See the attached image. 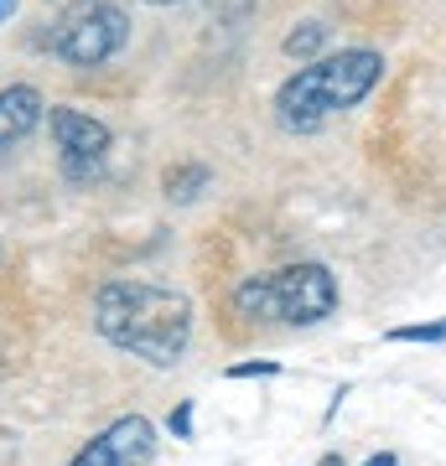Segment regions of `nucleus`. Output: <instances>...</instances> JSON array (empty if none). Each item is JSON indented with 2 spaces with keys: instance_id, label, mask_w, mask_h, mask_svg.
Listing matches in <instances>:
<instances>
[{
  "instance_id": "obj_4",
  "label": "nucleus",
  "mask_w": 446,
  "mask_h": 466,
  "mask_svg": "<svg viewBox=\"0 0 446 466\" xmlns=\"http://www.w3.org/2000/svg\"><path fill=\"white\" fill-rule=\"evenodd\" d=\"M125 36H130L125 11L104 5V0H88V5H78V11L57 26L52 52H57L63 63H73V67H99L104 57H115V52L125 47Z\"/></svg>"
},
{
  "instance_id": "obj_12",
  "label": "nucleus",
  "mask_w": 446,
  "mask_h": 466,
  "mask_svg": "<svg viewBox=\"0 0 446 466\" xmlns=\"http://www.w3.org/2000/svg\"><path fill=\"white\" fill-rule=\"evenodd\" d=\"M254 373H275V363H239L233 368V379H254Z\"/></svg>"
},
{
  "instance_id": "obj_8",
  "label": "nucleus",
  "mask_w": 446,
  "mask_h": 466,
  "mask_svg": "<svg viewBox=\"0 0 446 466\" xmlns=\"http://www.w3.org/2000/svg\"><path fill=\"white\" fill-rule=\"evenodd\" d=\"M202 187H208V167H171V171H166V198L192 202Z\"/></svg>"
},
{
  "instance_id": "obj_13",
  "label": "nucleus",
  "mask_w": 446,
  "mask_h": 466,
  "mask_svg": "<svg viewBox=\"0 0 446 466\" xmlns=\"http://www.w3.org/2000/svg\"><path fill=\"white\" fill-rule=\"evenodd\" d=\"M16 16V0H0V21H11Z\"/></svg>"
},
{
  "instance_id": "obj_14",
  "label": "nucleus",
  "mask_w": 446,
  "mask_h": 466,
  "mask_svg": "<svg viewBox=\"0 0 446 466\" xmlns=\"http://www.w3.org/2000/svg\"><path fill=\"white\" fill-rule=\"evenodd\" d=\"M364 466H395V456H389V451H384V456H368Z\"/></svg>"
},
{
  "instance_id": "obj_3",
  "label": "nucleus",
  "mask_w": 446,
  "mask_h": 466,
  "mask_svg": "<svg viewBox=\"0 0 446 466\" xmlns=\"http://www.w3.org/2000/svg\"><path fill=\"white\" fill-rule=\"evenodd\" d=\"M233 311L249 321H285L312 327L337 311V280L327 265H285L270 275H254L233 290Z\"/></svg>"
},
{
  "instance_id": "obj_5",
  "label": "nucleus",
  "mask_w": 446,
  "mask_h": 466,
  "mask_svg": "<svg viewBox=\"0 0 446 466\" xmlns=\"http://www.w3.org/2000/svg\"><path fill=\"white\" fill-rule=\"evenodd\" d=\"M52 140H57V156H63V177L67 182H88L104 171V156H109V130H104L94 115L83 109H52L47 115Z\"/></svg>"
},
{
  "instance_id": "obj_7",
  "label": "nucleus",
  "mask_w": 446,
  "mask_h": 466,
  "mask_svg": "<svg viewBox=\"0 0 446 466\" xmlns=\"http://www.w3.org/2000/svg\"><path fill=\"white\" fill-rule=\"evenodd\" d=\"M36 125H42V94L26 88V84L5 88V94H0V150L16 146V140H26Z\"/></svg>"
},
{
  "instance_id": "obj_15",
  "label": "nucleus",
  "mask_w": 446,
  "mask_h": 466,
  "mask_svg": "<svg viewBox=\"0 0 446 466\" xmlns=\"http://www.w3.org/2000/svg\"><path fill=\"white\" fill-rule=\"evenodd\" d=\"M146 5H177V0H146Z\"/></svg>"
},
{
  "instance_id": "obj_6",
  "label": "nucleus",
  "mask_w": 446,
  "mask_h": 466,
  "mask_svg": "<svg viewBox=\"0 0 446 466\" xmlns=\"http://www.w3.org/2000/svg\"><path fill=\"white\" fill-rule=\"evenodd\" d=\"M150 451H156V431L140 415H125L109 431L94 435L67 466H146Z\"/></svg>"
},
{
  "instance_id": "obj_1",
  "label": "nucleus",
  "mask_w": 446,
  "mask_h": 466,
  "mask_svg": "<svg viewBox=\"0 0 446 466\" xmlns=\"http://www.w3.org/2000/svg\"><path fill=\"white\" fill-rule=\"evenodd\" d=\"M94 327H99L115 348L146 358V363L166 368L187 352L192 337V306L177 290L161 285H140V280H115L104 285L94 300Z\"/></svg>"
},
{
  "instance_id": "obj_11",
  "label": "nucleus",
  "mask_w": 446,
  "mask_h": 466,
  "mask_svg": "<svg viewBox=\"0 0 446 466\" xmlns=\"http://www.w3.org/2000/svg\"><path fill=\"white\" fill-rule=\"evenodd\" d=\"M171 431L182 435V441L192 435V404H177V415H171Z\"/></svg>"
},
{
  "instance_id": "obj_2",
  "label": "nucleus",
  "mask_w": 446,
  "mask_h": 466,
  "mask_svg": "<svg viewBox=\"0 0 446 466\" xmlns=\"http://www.w3.org/2000/svg\"><path fill=\"white\" fill-rule=\"evenodd\" d=\"M384 78V57L368 47L337 52L322 63H306L301 73H291L275 94V115L285 130H316L327 115H343L364 99L368 88Z\"/></svg>"
},
{
  "instance_id": "obj_9",
  "label": "nucleus",
  "mask_w": 446,
  "mask_h": 466,
  "mask_svg": "<svg viewBox=\"0 0 446 466\" xmlns=\"http://www.w3.org/2000/svg\"><path fill=\"white\" fill-rule=\"evenodd\" d=\"M322 36H327V26H322V21H306L301 32L285 36V52H291V57H312V52L322 47Z\"/></svg>"
},
{
  "instance_id": "obj_10",
  "label": "nucleus",
  "mask_w": 446,
  "mask_h": 466,
  "mask_svg": "<svg viewBox=\"0 0 446 466\" xmlns=\"http://www.w3.org/2000/svg\"><path fill=\"white\" fill-rule=\"evenodd\" d=\"M395 342H446V321H420V327H395Z\"/></svg>"
}]
</instances>
